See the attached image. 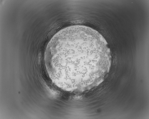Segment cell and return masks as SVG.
Segmentation results:
<instances>
[{
    "mask_svg": "<svg viewBox=\"0 0 149 119\" xmlns=\"http://www.w3.org/2000/svg\"><path fill=\"white\" fill-rule=\"evenodd\" d=\"M45 61L57 80L78 86L94 82L111 60L96 35L85 30L73 29L61 32L50 40Z\"/></svg>",
    "mask_w": 149,
    "mask_h": 119,
    "instance_id": "1",
    "label": "cell"
}]
</instances>
